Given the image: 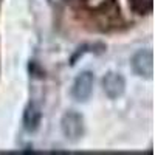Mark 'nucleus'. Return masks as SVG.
Masks as SVG:
<instances>
[{"instance_id":"423d86ee","label":"nucleus","mask_w":155,"mask_h":155,"mask_svg":"<svg viewBox=\"0 0 155 155\" xmlns=\"http://www.w3.org/2000/svg\"><path fill=\"white\" fill-rule=\"evenodd\" d=\"M129 5L137 14H149L152 11V0H129Z\"/></svg>"},{"instance_id":"f03ea898","label":"nucleus","mask_w":155,"mask_h":155,"mask_svg":"<svg viewBox=\"0 0 155 155\" xmlns=\"http://www.w3.org/2000/svg\"><path fill=\"white\" fill-rule=\"evenodd\" d=\"M130 65H132V70L135 71V74L150 79L153 74V54H152V51L150 50L137 51L130 61Z\"/></svg>"},{"instance_id":"20e7f679","label":"nucleus","mask_w":155,"mask_h":155,"mask_svg":"<svg viewBox=\"0 0 155 155\" xmlns=\"http://www.w3.org/2000/svg\"><path fill=\"white\" fill-rule=\"evenodd\" d=\"M102 88H104V93L110 99H116V98L123 96V93L126 92L124 76L120 73H115V71H109L102 78Z\"/></svg>"},{"instance_id":"39448f33","label":"nucleus","mask_w":155,"mask_h":155,"mask_svg":"<svg viewBox=\"0 0 155 155\" xmlns=\"http://www.w3.org/2000/svg\"><path fill=\"white\" fill-rule=\"evenodd\" d=\"M41 120H42L41 107L34 102H30L23 110V127L28 132H36L41 126Z\"/></svg>"},{"instance_id":"f257e3e1","label":"nucleus","mask_w":155,"mask_h":155,"mask_svg":"<svg viewBox=\"0 0 155 155\" xmlns=\"http://www.w3.org/2000/svg\"><path fill=\"white\" fill-rule=\"evenodd\" d=\"M61 130L67 140L70 141H78L84 135V118L81 113L74 110H70L64 113L61 120Z\"/></svg>"},{"instance_id":"7ed1b4c3","label":"nucleus","mask_w":155,"mask_h":155,"mask_svg":"<svg viewBox=\"0 0 155 155\" xmlns=\"http://www.w3.org/2000/svg\"><path fill=\"white\" fill-rule=\"evenodd\" d=\"M95 76L92 71H82L76 76L71 87V95L76 101H87L93 92Z\"/></svg>"}]
</instances>
